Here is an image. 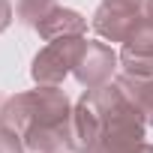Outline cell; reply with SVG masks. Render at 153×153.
<instances>
[{"mask_svg": "<svg viewBox=\"0 0 153 153\" xmlns=\"http://www.w3.org/2000/svg\"><path fill=\"white\" fill-rule=\"evenodd\" d=\"M117 84L123 87V93L138 105V111L144 114L147 126H153V78H135V75H120Z\"/></svg>", "mask_w": 153, "mask_h": 153, "instance_id": "52a82bcc", "label": "cell"}, {"mask_svg": "<svg viewBox=\"0 0 153 153\" xmlns=\"http://www.w3.org/2000/svg\"><path fill=\"white\" fill-rule=\"evenodd\" d=\"M120 66L126 75L135 78H153V21L144 15L135 33L123 42L120 51Z\"/></svg>", "mask_w": 153, "mask_h": 153, "instance_id": "277c9868", "label": "cell"}, {"mask_svg": "<svg viewBox=\"0 0 153 153\" xmlns=\"http://www.w3.org/2000/svg\"><path fill=\"white\" fill-rule=\"evenodd\" d=\"M45 42L51 39H60V36H84L87 30V18L78 15L75 9H63V6H54L36 27H33Z\"/></svg>", "mask_w": 153, "mask_h": 153, "instance_id": "8992f818", "label": "cell"}, {"mask_svg": "<svg viewBox=\"0 0 153 153\" xmlns=\"http://www.w3.org/2000/svg\"><path fill=\"white\" fill-rule=\"evenodd\" d=\"M138 24H141V12L117 9V6H108V3H102L93 12V30L108 42H126L135 33Z\"/></svg>", "mask_w": 153, "mask_h": 153, "instance_id": "5b68a950", "label": "cell"}, {"mask_svg": "<svg viewBox=\"0 0 153 153\" xmlns=\"http://www.w3.org/2000/svg\"><path fill=\"white\" fill-rule=\"evenodd\" d=\"M144 15L153 21V0H144Z\"/></svg>", "mask_w": 153, "mask_h": 153, "instance_id": "4fadbf2b", "label": "cell"}, {"mask_svg": "<svg viewBox=\"0 0 153 153\" xmlns=\"http://www.w3.org/2000/svg\"><path fill=\"white\" fill-rule=\"evenodd\" d=\"M72 105L60 87L39 84L36 90L15 93L3 102L0 123L18 132L33 153H69Z\"/></svg>", "mask_w": 153, "mask_h": 153, "instance_id": "6da1fadb", "label": "cell"}, {"mask_svg": "<svg viewBox=\"0 0 153 153\" xmlns=\"http://www.w3.org/2000/svg\"><path fill=\"white\" fill-rule=\"evenodd\" d=\"M117 63H120V54H114L111 45H105V42H90V39H87L84 48H81L78 63H75V69H72V75L78 78L81 87L93 90V87H102V84L111 81Z\"/></svg>", "mask_w": 153, "mask_h": 153, "instance_id": "3957f363", "label": "cell"}, {"mask_svg": "<svg viewBox=\"0 0 153 153\" xmlns=\"http://www.w3.org/2000/svg\"><path fill=\"white\" fill-rule=\"evenodd\" d=\"M108 6H117V9H129V12H141L144 9V0H102Z\"/></svg>", "mask_w": 153, "mask_h": 153, "instance_id": "30bf717a", "label": "cell"}, {"mask_svg": "<svg viewBox=\"0 0 153 153\" xmlns=\"http://www.w3.org/2000/svg\"><path fill=\"white\" fill-rule=\"evenodd\" d=\"M84 36H60V39H51L36 57H33V66H30V75L36 84H48V87H60L63 78L75 69L81 57V48H84Z\"/></svg>", "mask_w": 153, "mask_h": 153, "instance_id": "7a4b0ae2", "label": "cell"}, {"mask_svg": "<svg viewBox=\"0 0 153 153\" xmlns=\"http://www.w3.org/2000/svg\"><path fill=\"white\" fill-rule=\"evenodd\" d=\"M0 117H3V105H0Z\"/></svg>", "mask_w": 153, "mask_h": 153, "instance_id": "5bb4252c", "label": "cell"}, {"mask_svg": "<svg viewBox=\"0 0 153 153\" xmlns=\"http://www.w3.org/2000/svg\"><path fill=\"white\" fill-rule=\"evenodd\" d=\"M57 3L54 0H18V6H15V15H18V21L21 24H27V27H36L51 9H54Z\"/></svg>", "mask_w": 153, "mask_h": 153, "instance_id": "ba28073f", "label": "cell"}, {"mask_svg": "<svg viewBox=\"0 0 153 153\" xmlns=\"http://www.w3.org/2000/svg\"><path fill=\"white\" fill-rule=\"evenodd\" d=\"M0 153H27V144L18 132H12L9 126L0 123Z\"/></svg>", "mask_w": 153, "mask_h": 153, "instance_id": "9c48e42d", "label": "cell"}, {"mask_svg": "<svg viewBox=\"0 0 153 153\" xmlns=\"http://www.w3.org/2000/svg\"><path fill=\"white\" fill-rule=\"evenodd\" d=\"M12 24V3L9 0H0V33Z\"/></svg>", "mask_w": 153, "mask_h": 153, "instance_id": "8fae6325", "label": "cell"}, {"mask_svg": "<svg viewBox=\"0 0 153 153\" xmlns=\"http://www.w3.org/2000/svg\"><path fill=\"white\" fill-rule=\"evenodd\" d=\"M135 153H153V144H147V141H141V144L135 147Z\"/></svg>", "mask_w": 153, "mask_h": 153, "instance_id": "7c38bea8", "label": "cell"}]
</instances>
